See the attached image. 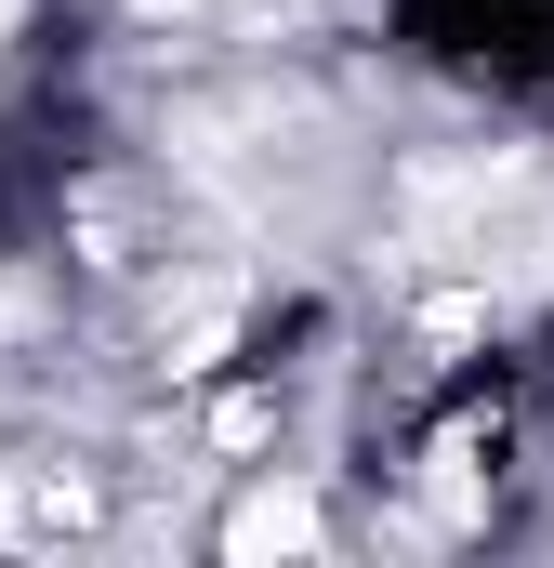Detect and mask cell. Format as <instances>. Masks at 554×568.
I'll return each instance as SVG.
<instances>
[{"instance_id": "1", "label": "cell", "mask_w": 554, "mask_h": 568, "mask_svg": "<svg viewBox=\"0 0 554 568\" xmlns=\"http://www.w3.org/2000/svg\"><path fill=\"white\" fill-rule=\"evenodd\" d=\"M93 516V489L66 463H0V542H66Z\"/></svg>"}, {"instance_id": "2", "label": "cell", "mask_w": 554, "mask_h": 568, "mask_svg": "<svg viewBox=\"0 0 554 568\" xmlns=\"http://www.w3.org/2000/svg\"><path fill=\"white\" fill-rule=\"evenodd\" d=\"M304 542H317V503H304V489L238 503V529H225V556H304Z\"/></svg>"}]
</instances>
